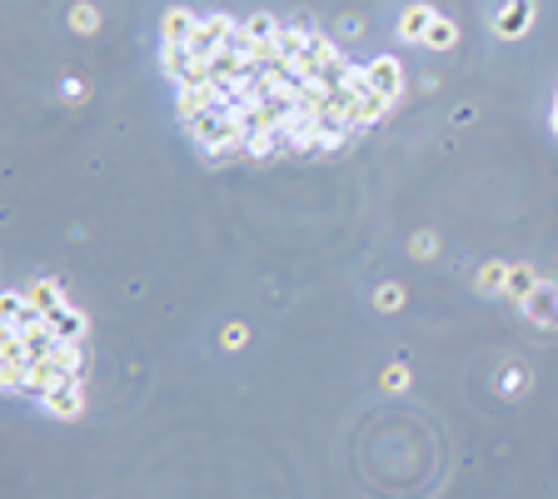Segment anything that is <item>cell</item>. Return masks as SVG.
Segmentation results:
<instances>
[{"mask_svg":"<svg viewBox=\"0 0 558 499\" xmlns=\"http://www.w3.org/2000/svg\"><path fill=\"white\" fill-rule=\"evenodd\" d=\"M95 21L100 15L90 11V5H76V11H70V25H76V31H95Z\"/></svg>","mask_w":558,"mask_h":499,"instance_id":"obj_15","label":"cell"},{"mask_svg":"<svg viewBox=\"0 0 558 499\" xmlns=\"http://www.w3.org/2000/svg\"><path fill=\"white\" fill-rule=\"evenodd\" d=\"M65 380H70V375H65L60 359L50 355V359H31V369H25V385H21V390L35 395V400H45V395H50L55 385H65Z\"/></svg>","mask_w":558,"mask_h":499,"instance_id":"obj_2","label":"cell"},{"mask_svg":"<svg viewBox=\"0 0 558 499\" xmlns=\"http://www.w3.org/2000/svg\"><path fill=\"white\" fill-rule=\"evenodd\" d=\"M534 290H538L534 270H508V295H514V300H528Z\"/></svg>","mask_w":558,"mask_h":499,"instance_id":"obj_13","label":"cell"},{"mask_svg":"<svg viewBox=\"0 0 558 499\" xmlns=\"http://www.w3.org/2000/svg\"><path fill=\"white\" fill-rule=\"evenodd\" d=\"M384 385H389V390H404V385H409V369H404V365H394V369L384 375Z\"/></svg>","mask_w":558,"mask_h":499,"instance_id":"obj_18","label":"cell"},{"mask_svg":"<svg viewBox=\"0 0 558 499\" xmlns=\"http://www.w3.org/2000/svg\"><path fill=\"white\" fill-rule=\"evenodd\" d=\"M239 31H245V41H255V45H274V41H279V31H284V25H279L274 15L255 11V15H249V21H245V25H239Z\"/></svg>","mask_w":558,"mask_h":499,"instance_id":"obj_9","label":"cell"},{"mask_svg":"<svg viewBox=\"0 0 558 499\" xmlns=\"http://www.w3.org/2000/svg\"><path fill=\"white\" fill-rule=\"evenodd\" d=\"M554 131H558V100H554Z\"/></svg>","mask_w":558,"mask_h":499,"instance_id":"obj_19","label":"cell"},{"mask_svg":"<svg viewBox=\"0 0 558 499\" xmlns=\"http://www.w3.org/2000/svg\"><path fill=\"white\" fill-rule=\"evenodd\" d=\"M399 300H404L399 285H384V290H379V310H399Z\"/></svg>","mask_w":558,"mask_h":499,"instance_id":"obj_16","label":"cell"},{"mask_svg":"<svg viewBox=\"0 0 558 499\" xmlns=\"http://www.w3.org/2000/svg\"><path fill=\"white\" fill-rule=\"evenodd\" d=\"M40 404H45L50 414H60V420H76V414L86 410V385H80V380H65V385H55V390L45 395Z\"/></svg>","mask_w":558,"mask_h":499,"instance_id":"obj_4","label":"cell"},{"mask_svg":"<svg viewBox=\"0 0 558 499\" xmlns=\"http://www.w3.org/2000/svg\"><path fill=\"white\" fill-rule=\"evenodd\" d=\"M429 25H434V5H409L404 11V21H399V35H429Z\"/></svg>","mask_w":558,"mask_h":499,"instance_id":"obj_11","label":"cell"},{"mask_svg":"<svg viewBox=\"0 0 558 499\" xmlns=\"http://www.w3.org/2000/svg\"><path fill=\"white\" fill-rule=\"evenodd\" d=\"M524 315L534 320V325H558V285H538L524 300Z\"/></svg>","mask_w":558,"mask_h":499,"instance_id":"obj_5","label":"cell"},{"mask_svg":"<svg viewBox=\"0 0 558 499\" xmlns=\"http://www.w3.org/2000/svg\"><path fill=\"white\" fill-rule=\"evenodd\" d=\"M310 55H314V60H320V70H324V76H339V70L349 66V55H344L339 45L329 41V35H320V31L310 35Z\"/></svg>","mask_w":558,"mask_h":499,"instance_id":"obj_6","label":"cell"},{"mask_svg":"<svg viewBox=\"0 0 558 499\" xmlns=\"http://www.w3.org/2000/svg\"><path fill=\"white\" fill-rule=\"evenodd\" d=\"M364 70H369V90H374V95L394 100L399 90H404V70H399L394 55H379V60H369Z\"/></svg>","mask_w":558,"mask_h":499,"instance_id":"obj_3","label":"cell"},{"mask_svg":"<svg viewBox=\"0 0 558 499\" xmlns=\"http://www.w3.org/2000/svg\"><path fill=\"white\" fill-rule=\"evenodd\" d=\"M245 340H249V330H245V325H225V345H230V349H239Z\"/></svg>","mask_w":558,"mask_h":499,"instance_id":"obj_17","label":"cell"},{"mask_svg":"<svg viewBox=\"0 0 558 499\" xmlns=\"http://www.w3.org/2000/svg\"><path fill=\"white\" fill-rule=\"evenodd\" d=\"M194 25H200V15H194V11H165V25H160L165 45H190Z\"/></svg>","mask_w":558,"mask_h":499,"instance_id":"obj_8","label":"cell"},{"mask_svg":"<svg viewBox=\"0 0 558 499\" xmlns=\"http://www.w3.org/2000/svg\"><path fill=\"white\" fill-rule=\"evenodd\" d=\"M50 325L60 340H86V315H80V310H55Z\"/></svg>","mask_w":558,"mask_h":499,"instance_id":"obj_12","label":"cell"},{"mask_svg":"<svg viewBox=\"0 0 558 499\" xmlns=\"http://www.w3.org/2000/svg\"><path fill=\"white\" fill-rule=\"evenodd\" d=\"M424 41H429V45H444V50H449V45L459 41V31H454L449 21H439V15H434V25H429V35H424Z\"/></svg>","mask_w":558,"mask_h":499,"instance_id":"obj_14","label":"cell"},{"mask_svg":"<svg viewBox=\"0 0 558 499\" xmlns=\"http://www.w3.org/2000/svg\"><path fill=\"white\" fill-rule=\"evenodd\" d=\"M528 21H534V5H528V0H508L504 15H499V31L518 35V31H528Z\"/></svg>","mask_w":558,"mask_h":499,"instance_id":"obj_10","label":"cell"},{"mask_svg":"<svg viewBox=\"0 0 558 499\" xmlns=\"http://www.w3.org/2000/svg\"><path fill=\"white\" fill-rule=\"evenodd\" d=\"M235 35H239V25L230 21V15H204V21L194 25V35H190V45H184V50L200 55V60H210V55L225 50V45L235 41Z\"/></svg>","mask_w":558,"mask_h":499,"instance_id":"obj_1","label":"cell"},{"mask_svg":"<svg viewBox=\"0 0 558 499\" xmlns=\"http://www.w3.org/2000/svg\"><path fill=\"white\" fill-rule=\"evenodd\" d=\"M25 300H31V310H40L45 320H50L55 310H65V295H60V285H55V280H35V285H25Z\"/></svg>","mask_w":558,"mask_h":499,"instance_id":"obj_7","label":"cell"}]
</instances>
